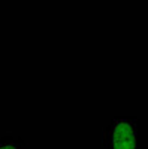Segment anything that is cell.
<instances>
[{"label":"cell","instance_id":"obj_2","mask_svg":"<svg viewBox=\"0 0 148 149\" xmlns=\"http://www.w3.org/2000/svg\"><path fill=\"white\" fill-rule=\"evenodd\" d=\"M0 149H30V146L18 134L6 133L0 137Z\"/></svg>","mask_w":148,"mask_h":149},{"label":"cell","instance_id":"obj_1","mask_svg":"<svg viewBox=\"0 0 148 149\" xmlns=\"http://www.w3.org/2000/svg\"><path fill=\"white\" fill-rule=\"evenodd\" d=\"M103 149H141V119L136 116L112 118L103 128Z\"/></svg>","mask_w":148,"mask_h":149}]
</instances>
